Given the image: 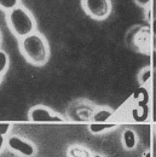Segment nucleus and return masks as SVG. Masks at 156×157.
<instances>
[{"label":"nucleus","mask_w":156,"mask_h":157,"mask_svg":"<svg viewBox=\"0 0 156 157\" xmlns=\"http://www.w3.org/2000/svg\"><path fill=\"white\" fill-rule=\"evenodd\" d=\"M7 64H9V57H7V55L4 51L0 50V74L6 70Z\"/></svg>","instance_id":"10"},{"label":"nucleus","mask_w":156,"mask_h":157,"mask_svg":"<svg viewBox=\"0 0 156 157\" xmlns=\"http://www.w3.org/2000/svg\"><path fill=\"white\" fill-rule=\"evenodd\" d=\"M20 2L21 0H0V10L9 12L15 7L20 6Z\"/></svg>","instance_id":"6"},{"label":"nucleus","mask_w":156,"mask_h":157,"mask_svg":"<svg viewBox=\"0 0 156 157\" xmlns=\"http://www.w3.org/2000/svg\"><path fill=\"white\" fill-rule=\"evenodd\" d=\"M123 140H125V145L127 149H132L136 145V136L132 131H126L123 134Z\"/></svg>","instance_id":"7"},{"label":"nucleus","mask_w":156,"mask_h":157,"mask_svg":"<svg viewBox=\"0 0 156 157\" xmlns=\"http://www.w3.org/2000/svg\"><path fill=\"white\" fill-rule=\"evenodd\" d=\"M114 124H103V123H93V124H91L90 126V129H91V132H93V133H99V132H102V131H104V129H108V128H111Z\"/></svg>","instance_id":"9"},{"label":"nucleus","mask_w":156,"mask_h":157,"mask_svg":"<svg viewBox=\"0 0 156 157\" xmlns=\"http://www.w3.org/2000/svg\"><path fill=\"white\" fill-rule=\"evenodd\" d=\"M2 143H4V138L0 134V149H1V146H2Z\"/></svg>","instance_id":"15"},{"label":"nucleus","mask_w":156,"mask_h":157,"mask_svg":"<svg viewBox=\"0 0 156 157\" xmlns=\"http://www.w3.org/2000/svg\"><path fill=\"white\" fill-rule=\"evenodd\" d=\"M150 78V71H146V73H144V76H143V82H145L148 78Z\"/></svg>","instance_id":"12"},{"label":"nucleus","mask_w":156,"mask_h":157,"mask_svg":"<svg viewBox=\"0 0 156 157\" xmlns=\"http://www.w3.org/2000/svg\"><path fill=\"white\" fill-rule=\"evenodd\" d=\"M0 42H1V34H0Z\"/></svg>","instance_id":"17"},{"label":"nucleus","mask_w":156,"mask_h":157,"mask_svg":"<svg viewBox=\"0 0 156 157\" xmlns=\"http://www.w3.org/2000/svg\"><path fill=\"white\" fill-rule=\"evenodd\" d=\"M110 116H111V113L110 111H108V110H100V111H98L97 114L95 115L93 120L96 122H104V121H107Z\"/></svg>","instance_id":"8"},{"label":"nucleus","mask_w":156,"mask_h":157,"mask_svg":"<svg viewBox=\"0 0 156 157\" xmlns=\"http://www.w3.org/2000/svg\"><path fill=\"white\" fill-rule=\"evenodd\" d=\"M9 128H10V124L9 123H0V134L1 136L6 134L7 131H9Z\"/></svg>","instance_id":"11"},{"label":"nucleus","mask_w":156,"mask_h":157,"mask_svg":"<svg viewBox=\"0 0 156 157\" xmlns=\"http://www.w3.org/2000/svg\"><path fill=\"white\" fill-rule=\"evenodd\" d=\"M145 157H150V154L148 152V154H146V156H145Z\"/></svg>","instance_id":"16"},{"label":"nucleus","mask_w":156,"mask_h":157,"mask_svg":"<svg viewBox=\"0 0 156 157\" xmlns=\"http://www.w3.org/2000/svg\"><path fill=\"white\" fill-rule=\"evenodd\" d=\"M30 118L35 122H49V121H62L57 116H52L49 110L44 108H35L30 111Z\"/></svg>","instance_id":"5"},{"label":"nucleus","mask_w":156,"mask_h":157,"mask_svg":"<svg viewBox=\"0 0 156 157\" xmlns=\"http://www.w3.org/2000/svg\"><path fill=\"white\" fill-rule=\"evenodd\" d=\"M85 11L96 20H103L109 16L111 4L110 0H82Z\"/></svg>","instance_id":"3"},{"label":"nucleus","mask_w":156,"mask_h":157,"mask_svg":"<svg viewBox=\"0 0 156 157\" xmlns=\"http://www.w3.org/2000/svg\"><path fill=\"white\" fill-rule=\"evenodd\" d=\"M153 65L156 68V52L153 53Z\"/></svg>","instance_id":"13"},{"label":"nucleus","mask_w":156,"mask_h":157,"mask_svg":"<svg viewBox=\"0 0 156 157\" xmlns=\"http://www.w3.org/2000/svg\"><path fill=\"white\" fill-rule=\"evenodd\" d=\"M21 48L24 56L34 64H44L49 57L45 40L39 34H29L22 39Z\"/></svg>","instance_id":"2"},{"label":"nucleus","mask_w":156,"mask_h":157,"mask_svg":"<svg viewBox=\"0 0 156 157\" xmlns=\"http://www.w3.org/2000/svg\"><path fill=\"white\" fill-rule=\"evenodd\" d=\"M153 30H154V34L156 35V20L154 21V24H153Z\"/></svg>","instance_id":"14"},{"label":"nucleus","mask_w":156,"mask_h":157,"mask_svg":"<svg viewBox=\"0 0 156 157\" xmlns=\"http://www.w3.org/2000/svg\"><path fill=\"white\" fill-rule=\"evenodd\" d=\"M9 145H10L11 149L18 151V152L23 154V155H25V156H32V155L34 154V149H33V146H32L30 144L25 143L24 140H22V139H20V138H17V137L10 138V139H9Z\"/></svg>","instance_id":"4"},{"label":"nucleus","mask_w":156,"mask_h":157,"mask_svg":"<svg viewBox=\"0 0 156 157\" xmlns=\"http://www.w3.org/2000/svg\"><path fill=\"white\" fill-rule=\"evenodd\" d=\"M6 20L10 29L15 33V35L22 39L32 34L35 28V23L32 13L22 5L9 11L6 15Z\"/></svg>","instance_id":"1"},{"label":"nucleus","mask_w":156,"mask_h":157,"mask_svg":"<svg viewBox=\"0 0 156 157\" xmlns=\"http://www.w3.org/2000/svg\"><path fill=\"white\" fill-rule=\"evenodd\" d=\"M95 157H100V156H95Z\"/></svg>","instance_id":"18"}]
</instances>
